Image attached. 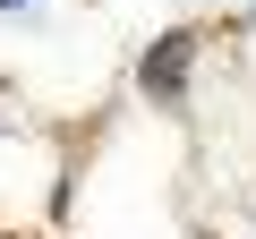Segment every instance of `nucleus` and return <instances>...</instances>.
Instances as JSON below:
<instances>
[{
  "mask_svg": "<svg viewBox=\"0 0 256 239\" xmlns=\"http://www.w3.org/2000/svg\"><path fill=\"white\" fill-rule=\"evenodd\" d=\"M196 43H205L196 26H171V34H162V43H154V52L137 60V86H146V102H162V111H171V102L188 94V68H196Z\"/></svg>",
  "mask_w": 256,
  "mask_h": 239,
  "instance_id": "nucleus-1",
  "label": "nucleus"
},
{
  "mask_svg": "<svg viewBox=\"0 0 256 239\" xmlns=\"http://www.w3.org/2000/svg\"><path fill=\"white\" fill-rule=\"evenodd\" d=\"M0 9H26V0H0Z\"/></svg>",
  "mask_w": 256,
  "mask_h": 239,
  "instance_id": "nucleus-2",
  "label": "nucleus"
},
{
  "mask_svg": "<svg viewBox=\"0 0 256 239\" xmlns=\"http://www.w3.org/2000/svg\"><path fill=\"white\" fill-rule=\"evenodd\" d=\"M0 102H9V86H0Z\"/></svg>",
  "mask_w": 256,
  "mask_h": 239,
  "instance_id": "nucleus-3",
  "label": "nucleus"
}]
</instances>
